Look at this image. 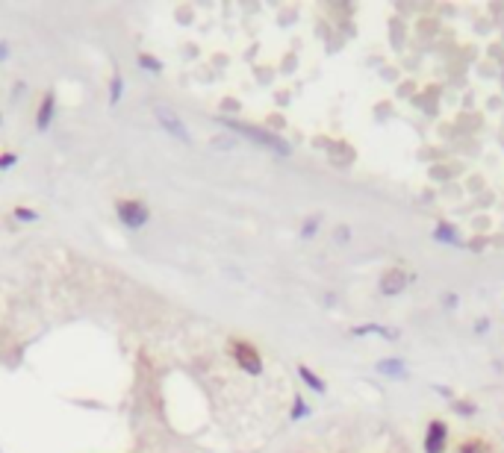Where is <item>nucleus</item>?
<instances>
[{"label": "nucleus", "instance_id": "nucleus-13", "mask_svg": "<svg viewBox=\"0 0 504 453\" xmlns=\"http://www.w3.org/2000/svg\"><path fill=\"white\" fill-rule=\"evenodd\" d=\"M136 62H139L142 68L151 71V74H159V71H163V62H156L154 56H147V53H139V59H136Z\"/></svg>", "mask_w": 504, "mask_h": 453}, {"label": "nucleus", "instance_id": "nucleus-6", "mask_svg": "<svg viewBox=\"0 0 504 453\" xmlns=\"http://www.w3.org/2000/svg\"><path fill=\"white\" fill-rule=\"evenodd\" d=\"M404 286H407V274L401 268H389L384 277H380V292L384 295H398Z\"/></svg>", "mask_w": 504, "mask_h": 453}, {"label": "nucleus", "instance_id": "nucleus-3", "mask_svg": "<svg viewBox=\"0 0 504 453\" xmlns=\"http://www.w3.org/2000/svg\"><path fill=\"white\" fill-rule=\"evenodd\" d=\"M230 354H233V359H236V365L239 368H245L248 374H263V359H260V350H257L254 345H248V342H239V338H233L230 342Z\"/></svg>", "mask_w": 504, "mask_h": 453}, {"label": "nucleus", "instance_id": "nucleus-1", "mask_svg": "<svg viewBox=\"0 0 504 453\" xmlns=\"http://www.w3.org/2000/svg\"><path fill=\"white\" fill-rule=\"evenodd\" d=\"M221 124H225V127H230V130H236V133H242V135L254 138L257 145L277 150L280 156H289V145H286L280 135H275V133H266V130H260V127H251V124H239V121H227V118L221 121Z\"/></svg>", "mask_w": 504, "mask_h": 453}, {"label": "nucleus", "instance_id": "nucleus-12", "mask_svg": "<svg viewBox=\"0 0 504 453\" xmlns=\"http://www.w3.org/2000/svg\"><path fill=\"white\" fill-rule=\"evenodd\" d=\"M121 92H124V80H121V74H115L113 83H109V100H113V104H118Z\"/></svg>", "mask_w": 504, "mask_h": 453}, {"label": "nucleus", "instance_id": "nucleus-10", "mask_svg": "<svg viewBox=\"0 0 504 453\" xmlns=\"http://www.w3.org/2000/svg\"><path fill=\"white\" fill-rule=\"evenodd\" d=\"M298 374H301V380H304L307 386H310V388H316V392H325V388H327V386L322 383V377H318V374H313L310 368H307V365H301V368H298Z\"/></svg>", "mask_w": 504, "mask_h": 453}, {"label": "nucleus", "instance_id": "nucleus-5", "mask_svg": "<svg viewBox=\"0 0 504 453\" xmlns=\"http://www.w3.org/2000/svg\"><path fill=\"white\" fill-rule=\"evenodd\" d=\"M446 438H448V424L442 418H434L428 424V436H425V450L428 453H446Z\"/></svg>", "mask_w": 504, "mask_h": 453}, {"label": "nucleus", "instance_id": "nucleus-8", "mask_svg": "<svg viewBox=\"0 0 504 453\" xmlns=\"http://www.w3.org/2000/svg\"><path fill=\"white\" fill-rule=\"evenodd\" d=\"M493 447H489L487 438L481 436H469V438H463V442L457 445V453H489Z\"/></svg>", "mask_w": 504, "mask_h": 453}, {"label": "nucleus", "instance_id": "nucleus-18", "mask_svg": "<svg viewBox=\"0 0 504 453\" xmlns=\"http://www.w3.org/2000/svg\"><path fill=\"white\" fill-rule=\"evenodd\" d=\"M295 412H292V418H301V415H307V406H304V400H295Z\"/></svg>", "mask_w": 504, "mask_h": 453}, {"label": "nucleus", "instance_id": "nucleus-4", "mask_svg": "<svg viewBox=\"0 0 504 453\" xmlns=\"http://www.w3.org/2000/svg\"><path fill=\"white\" fill-rule=\"evenodd\" d=\"M154 115H156V121H159V124H163V130H168L174 138H180V142H189V130L183 127V121H180L177 112H171L168 106H156V109H154Z\"/></svg>", "mask_w": 504, "mask_h": 453}, {"label": "nucleus", "instance_id": "nucleus-16", "mask_svg": "<svg viewBox=\"0 0 504 453\" xmlns=\"http://www.w3.org/2000/svg\"><path fill=\"white\" fill-rule=\"evenodd\" d=\"M15 162H18L15 154H3V156H0V168H9V165H15Z\"/></svg>", "mask_w": 504, "mask_h": 453}, {"label": "nucleus", "instance_id": "nucleus-9", "mask_svg": "<svg viewBox=\"0 0 504 453\" xmlns=\"http://www.w3.org/2000/svg\"><path fill=\"white\" fill-rule=\"evenodd\" d=\"M377 371L389 374V377H404L407 374V365H404L401 359H384V362H377Z\"/></svg>", "mask_w": 504, "mask_h": 453}, {"label": "nucleus", "instance_id": "nucleus-2", "mask_svg": "<svg viewBox=\"0 0 504 453\" xmlns=\"http://www.w3.org/2000/svg\"><path fill=\"white\" fill-rule=\"evenodd\" d=\"M115 215L124 226H130V230H139V226H145L147 218H151V209H147L142 200H118Z\"/></svg>", "mask_w": 504, "mask_h": 453}, {"label": "nucleus", "instance_id": "nucleus-15", "mask_svg": "<svg viewBox=\"0 0 504 453\" xmlns=\"http://www.w3.org/2000/svg\"><path fill=\"white\" fill-rule=\"evenodd\" d=\"M454 412H463V415H472L475 406L469 404V400H454Z\"/></svg>", "mask_w": 504, "mask_h": 453}, {"label": "nucleus", "instance_id": "nucleus-7", "mask_svg": "<svg viewBox=\"0 0 504 453\" xmlns=\"http://www.w3.org/2000/svg\"><path fill=\"white\" fill-rule=\"evenodd\" d=\"M54 109H56V97H54V92H47L44 100H42V106H39V115H35V127H39V130H47V127H51Z\"/></svg>", "mask_w": 504, "mask_h": 453}, {"label": "nucleus", "instance_id": "nucleus-11", "mask_svg": "<svg viewBox=\"0 0 504 453\" xmlns=\"http://www.w3.org/2000/svg\"><path fill=\"white\" fill-rule=\"evenodd\" d=\"M437 238H439V242H446V245H451V242H457V230H454L451 224H439L437 226Z\"/></svg>", "mask_w": 504, "mask_h": 453}, {"label": "nucleus", "instance_id": "nucleus-14", "mask_svg": "<svg viewBox=\"0 0 504 453\" xmlns=\"http://www.w3.org/2000/svg\"><path fill=\"white\" fill-rule=\"evenodd\" d=\"M15 218H18V221H35L39 215H35L33 209H27V206H18V209H15Z\"/></svg>", "mask_w": 504, "mask_h": 453}, {"label": "nucleus", "instance_id": "nucleus-17", "mask_svg": "<svg viewBox=\"0 0 504 453\" xmlns=\"http://www.w3.org/2000/svg\"><path fill=\"white\" fill-rule=\"evenodd\" d=\"M313 230H318V221H313V218H310V221L304 224V233H301V236H304V238H310V236H313Z\"/></svg>", "mask_w": 504, "mask_h": 453}, {"label": "nucleus", "instance_id": "nucleus-19", "mask_svg": "<svg viewBox=\"0 0 504 453\" xmlns=\"http://www.w3.org/2000/svg\"><path fill=\"white\" fill-rule=\"evenodd\" d=\"M0 59H6V42H0Z\"/></svg>", "mask_w": 504, "mask_h": 453}]
</instances>
